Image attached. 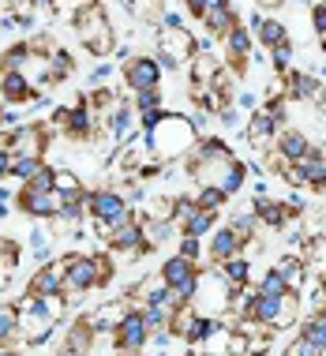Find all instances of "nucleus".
Segmentation results:
<instances>
[{"label":"nucleus","mask_w":326,"mask_h":356,"mask_svg":"<svg viewBox=\"0 0 326 356\" xmlns=\"http://www.w3.org/2000/svg\"><path fill=\"white\" fill-rule=\"evenodd\" d=\"M285 86H289V98H296V102H323V90L326 86L315 79V75H308V72H289L285 75Z\"/></svg>","instance_id":"19"},{"label":"nucleus","mask_w":326,"mask_h":356,"mask_svg":"<svg viewBox=\"0 0 326 356\" xmlns=\"http://www.w3.org/2000/svg\"><path fill=\"white\" fill-rule=\"evenodd\" d=\"M195 158H206V161H225V158H236L233 147H229L225 139H218V136H203L199 139V147L191 150Z\"/></svg>","instance_id":"28"},{"label":"nucleus","mask_w":326,"mask_h":356,"mask_svg":"<svg viewBox=\"0 0 326 356\" xmlns=\"http://www.w3.org/2000/svg\"><path fill=\"white\" fill-rule=\"evenodd\" d=\"M0 180H12V150L0 147Z\"/></svg>","instance_id":"47"},{"label":"nucleus","mask_w":326,"mask_h":356,"mask_svg":"<svg viewBox=\"0 0 326 356\" xmlns=\"http://www.w3.org/2000/svg\"><path fill=\"white\" fill-rule=\"evenodd\" d=\"M94 338H98V330H94L90 315H75L72 326H68V334H64V349L75 353V356H90Z\"/></svg>","instance_id":"17"},{"label":"nucleus","mask_w":326,"mask_h":356,"mask_svg":"<svg viewBox=\"0 0 326 356\" xmlns=\"http://www.w3.org/2000/svg\"><path fill=\"white\" fill-rule=\"evenodd\" d=\"M222 270V277L233 289H244V285H252V263H247V255H236V259H229V263L218 266Z\"/></svg>","instance_id":"27"},{"label":"nucleus","mask_w":326,"mask_h":356,"mask_svg":"<svg viewBox=\"0 0 326 356\" xmlns=\"http://www.w3.org/2000/svg\"><path fill=\"white\" fill-rule=\"evenodd\" d=\"M177 255H184V259H191V263H199V259L206 255V240H199V236H180Z\"/></svg>","instance_id":"42"},{"label":"nucleus","mask_w":326,"mask_h":356,"mask_svg":"<svg viewBox=\"0 0 326 356\" xmlns=\"http://www.w3.org/2000/svg\"><path fill=\"white\" fill-rule=\"evenodd\" d=\"M195 203L203 207V210H214V214H222L225 203H229V195H225L222 188H214V184H203V188H199V195H195Z\"/></svg>","instance_id":"35"},{"label":"nucleus","mask_w":326,"mask_h":356,"mask_svg":"<svg viewBox=\"0 0 326 356\" xmlns=\"http://www.w3.org/2000/svg\"><path fill=\"white\" fill-rule=\"evenodd\" d=\"M12 203H15V195L8 188H0V218H8L12 214Z\"/></svg>","instance_id":"49"},{"label":"nucleus","mask_w":326,"mask_h":356,"mask_svg":"<svg viewBox=\"0 0 326 356\" xmlns=\"http://www.w3.org/2000/svg\"><path fill=\"white\" fill-rule=\"evenodd\" d=\"M296 334H300V338H308L311 345H319V349H326V312L308 315V319H300Z\"/></svg>","instance_id":"29"},{"label":"nucleus","mask_w":326,"mask_h":356,"mask_svg":"<svg viewBox=\"0 0 326 356\" xmlns=\"http://www.w3.org/2000/svg\"><path fill=\"white\" fill-rule=\"evenodd\" d=\"M60 356H75V353H68V349H60Z\"/></svg>","instance_id":"54"},{"label":"nucleus","mask_w":326,"mask_h":356,"mask_svg":"<svg viewBox=\"0 0 326 356\" xmlns=\"http://www.w3.org/2000/svg\"><path fill=\"white\" fill-rule=\"evenodd\" d=\"M184 4H188V12L195 15L199 23H203V15H206V0H184Z\"/></svg>","instance_id":"50"},{"label":"nucleus","mask_w":326,"mask_h":356,"mask_svg":"<svg viewBox=\"0 0 326 356\" xmlns=\"http://www.w3.org/2000/svg\"><path fill=\"white\" fill-rule=\"evenodd\" d=\"M199 319V312H195V304H177L169 312V334L177 341H188V334H191V326H195Z\"/></svg>","instance_id":"25"},{"label":"nucleus","mask_w":326,"mask_h":356,"mask_svg":"<svg viewBox=\"0 0 326 356\" xmlns=\"http://www.w3.org/2000/svg\"><path fill=\"white\" fill-rule=\"evenodd\" d=\"M252 31H255V42L263 45L266 53H270L274 45H282L285 38H289V31H285V26L277 23V19H270V15H263V12H259V15L252 19Z\"/></svg>","instance_id":"21"},{"label":"nucleus","mask_w":326,"mask_h":356,"mask_svg":"<svg viewBox=\"0 0 326 356\" xmlns=\"http://www.w3.org/2000/svg\"><path fill=\"white\" fill-rule=\"evenodd\" d=\"M86 214H90L98 236L105 240L117 225H124V221L136 218V210H131V203L124 199V191H117V188H94V191H86Z\"/></svg>","instance_id":"4"},{"label":"nucleus","mask_w":326,"mask_h":356,"mask_svg":"<svg viewBox=\"0 0 326 356\" xmlns=\"http://www.w3.org/2000/svg\"><path fill=\"white\" fill-rule=\"evenodd\" d=\"M236 255H244V240L236 236L229 225L214 229V233L206 236V259L214 266H222V263H229V259H236Z\"/></svg>","instance_id":"16"},{"label":"nucleus","mask_w":326,"mask_h":356,"mask_svg":"<svg viewBox=\"0 0 326 356\" xmlns=\"http://www.w3.org/2000/svg\"><path fill=\"white\" fill-rule=\"evenodd\" d=\"M274 150H282L289 161H300L304 154H311V139L304 136V131H296V128H282V131H277Z\"/></svg>","instance_id":"22"},{"label":"nucleus","mask_w":326,"mask_h":356,"mask_svg":"<svg viewBox=\"0 0 326 356\" xmlns=\"http://www.w3.org/2000/svg\"><path fill=\"white\" fill-rule=\"evenodd\" d=\"M45 158H26V154H12V180H23V184H31V180L42 172Z\"/></svg>","instance_id":"32"},{"label":"nucleus","mask_w":326,"mask_h":356,"mask_svg":"<svg viewBox=\"0 0 326 356\" xmlns=\"http://www.w3.org/2000/svg\"><path fill=\"white\" fill-rule=\"evenodd\" d=\"M296 169H300V177H304V188L326 191V158H323V147H311V154H304V158L296 161Z\"/></svg>","instance_id":"18"},{"label":"nucleus","mask_w":326,"mask_h":356,"mask_svg":"<svg viewBox=\"0 0 326 356\" xmlns=\"http://www.w3.org/2000/svg\"><path fill=\"white\" fill-rule=\"evenodd\" d=\"M64 266L68 259H49L26 277V293L23 296H60L64 293Z\"/></svg>","instance_id":"12"},{"label":"nucleus","mask_w":326,"mask_h":356,"mask_svg":"<svg viewBox=\"0 0 326 356\" xmlns=\"http://www.w3.org/2000/svg\"><path fill=\"white\" fill-rule=\"evenodd\" d=\"M139 139L147 143V150L154 154L158 161H172V158H191V150L199 147L203 131L195 128V120L180 117V113H165L158 128L147 131V136H139Z\"/></svg>","instance_id":"2"},{"label":"nucleus","mask_w":326,"mask_h":356,"mask_svg":"<svg viewBox=\"0 0 326 356\" xmlns=\"http://www.w3.org/2000/svg\"><path fill=\"white\" fill-rule=\"evenodd\" d=\"M31 42H15L12 49H4L0 53V72H23L26 68V60H31Z\"/></svg>","instance_id":"30"},{"label":"nucleus","mask_w":326,"mask_h":356,"mask_svg":"<svg viewBox=\"0 0 326 356\" xmlns=\"http://www.w3.org/2000/svg\"><path fill=\"white\" fill-rule=\"evenodd\" d=\"M270 64H274V72H282V75L293 72V38H285L282 45H274V49H270Z\"/></svg>","instance_id":"38"},{"label":"nucleus","mask_w":326,"mask_h":356,"mask_svg":"<svg viewBox=\"0 0 326 356\" xmlns=\"http://www.w3.org/2000/svg\"><path fill=\"white\" fill-rule=\"evenodd\" d=\"M0 147H8L12 154H26V158H45V150H49V124H38V120L19 124V128L0 136Z\"/></svg>","instance_id":"8"},{"label":"nucleus","mask_w":326,"mask_h":356,"mask_svg":"<svg viewBox=\"0 0 326 356\" xmlns=\"http://www.w3.org/2000/svg\"><path fill=\"white\" fill-rule=\"evenodd\" d=\"M72 72H75V60H72V53H68V49H53V83H64V79H72Z\"/></svg>","instance_id":"40"},{"label":"nucleus","mask_w":326,"mask_h":356,"mask_svg":"<svg viewBox=\"0 0 326 356\" xmlns=\"http://www.w3.org/2000/svg\"><path fill=\"white\" fill-rule=\"evenodd\" d=\"M72 23H75V34H79L83 49L90 56H101L105 60V56L117 53V31H113L109 15H105V8L98 4V0L83 4L79 12L72 15Z\"/></svg>","instance_id":"3"},{"label":"nucleus","mask_w":326,"mask_h":356,"mask_svg":"<svg viewBox=\"0 0 326 356\" xmlns=\"http://www.w3.org/2000/svg\"><path fill=\"white\" fill-rule=\"evenodd\" d=\"M23 341V315L19 304H0V345L4 349H19Z\"/></svg>","instance_id":"20"},{"label":"nucleus","mask_w":326,"mask_h":356,"mask_svg":"<svg viewBox=\"0 0 326 356\" xmlns=\"http://www.w3.org/2000/svg\"><path fill=\"white\" fill-rule=\"evenodd\" d=\"M42 98V90L26 79L23 72H0V105H15V109H31Z\"/></svg>","instance_id":"13"},{"label":"nucleus","mask_w":326,"mask_h":356,"mask_svg":"<svg viewBox=\"0 0 326 356\" xmlns=\"http://www.w3.org/2000/svg\"><path fill=\"white\" fill-rule=\"evenodd\" d=\"M236 109H247V113H255L259 109V98L252 90H244V94H236Z\"/></svg>","instance_id":"48"},{"label":"nucleus","mask_w":326,"mask_h":356,"mask_svg":"<svg viewBox=\"0 0 326 356\" xmlns=\"http://www.w3.org/2000/svg\"><path fill=\"white\" fill-rule=\"evenodd\" d=\"M323 53H326V38H323Z\"/></svg>","instance_id":"55"},{"label":"nucleus","mask_w":326,"mask_h":356,"mask_svg":"<svg viewBox=\"0 0 326 356\" xmlns=\"http://www.w3.org/2000/svg\"><path fill=\"white\" fill-rule=\"evenodd\" d=\"M285 0H259V8H282Z\"/></svg>","instance_id":"51"},{"label":"nucleus","mask_w":326,"mask_h":356,"mask_svg":"<svg viewBox=\"0 0 326 356\" xmlns=\"http://www.w3.org/2000/svg\"><path fill=\"white\" fill-rule=\"evenodd\" d=\"M233 296L236 289L222 277L218 266H210V270H199V289H195V312L206 315V319H225L229 312H233Z\"/></svg>","instance_id":"5"},{"label":"nucleus","mask_w":326,"mask_h":356,"mask_svg":"<svg viewBox=\"0 0 326 356\" xmlns=\"http://www.w3.org/2000/svg\"><path fill=\"white\" fill-rule=\"evenodd\" d=\"M101 124H105V136H109L113 147H128L136 136H142V131H139V113H136V105H131V102H117V105H113V113Z\"/></svg>","instance_id":"10"},{"label":"nucleus","mask_w":326,"mask_h":356,"mask_svg":"<svg viewBox=\"0 0 326 356\" xmlns=\"http://www.w3.org/2000/svg\"><path fill=\"white\" fill-rule=\"evenodd\" d=\"M113 72H117V64H113V60H101V64H98V68H94L90 75H86V83H90V86H94V90H98V86H101L105 79H109V75H113Z\"/></svg>","instance_id":"45"},{"label":"nucleus","mask_w":326,"mask_h":356,"mask_svg":"<svg viewBox=\"0 0 326 356\" xmlns=\"http://www.w3.org/2000/svg\"><path fill=\"white\" fill-rule=\"evenodd\" d=\"M49 229L45 225H38L34 233H31V255L38 259V263H49V255H53V244H49Z\"/></svg>","instance_id":"37"},{"label":"nucleus","mask_w":326,"mask_h":356,"mask_svg":"<svg viewBox=\"0 0 326 356\" xmlns=\"http://www.w3.org/2000/svg\"><path fill=\"white\" fill-rule=\"evenodd\" d=\"M319 289H323V293H326V274H323V277H319Z\"/></svg>","instance_id":"53"},{"label":"nucleus","mask_w":326,"mask_h":356,"mask_svg":"<svg viewBox=\"0 0 326 356\" xmlns=\"http://www.w3.org/2000/svg\"><path fill=\"white\" fill-rule=\"evenodd\" d=\"M147 345H150V326H147V319H142V312L128 307V312L120 315L117 330H113V349H117L120 356H142Z\"/></svg>","instance_id":"7"},{"label":"nucleus","mask_w":326,"mask_h":356,"mask_svg":"<svg viewBox=\"0 0 326 356\" xmlns=\"http://www.w3.org/2000/svg\"><path fill=\"white\" fill-rule=\"evenodd\" d=\"M274 270L285 277V285H289L293 293H300L304 282H308V263H304V255H285V259H277Z\"/></svg>","instance_id":"23"},{"label":"nucleus","mask_w":326,"mask_h":356,"mask_svg":"<svg viewBox=\"0 0 326 356\" xmlns=\"http://www.w3.org/2000/svg\"><path fill=\"white\" fill-rule=\"evenodd\" d=\"M311 26L319 31V38H326V4H315L311 8Z\"/></svg>","instance_id":"46"},{"label":"nucleus","mask_w":326,"mask_h":356,"mask_svg":"<svg viewBox=\"0 0 326 356\" xmlns=\"http://www.w3.org/2000/svg\"><path fill=\"white\" fill-rule=\"evenodd\" d=\"M79 191H86V188L72 169H56V195H79Z\"/></svg>","instance_id":"41"},{"label":"nucleus","mask_w":326,"mask_h":356,"mask_svg":"<svg viewBox=\"0 0 326 356\" xmlns=\"http://www.w3.org/2000/svg\"><path fill=\"white\" fill-rule=\"evenodd\" d=\"M188 72H191V83H195V86H206L210 79H214L218 64H214V56H210V53H195V56H191V64H188Z\"/></svg>","instance_id":"33"},{"label":"nucleus","mask_w":326,"mask_h":356,"mask_svg":"<svg viewBox=\"0 0 326 356\" xmlns=\"http://www.w3.org/2000/svg\"><path fill=\"white\" fill-rule=\"evenodd\" d=\"M131 105H136V113H142V109H165V90H161V86H154V90H139L136 98H131Z\"/></svg>","instance_id":"39"},{"label":"nucleus","mask_w":326,"mask_h":356,"mask_svg":"<svg viewBox=\"0 0 326 356\" xmlns=\"http://www.w3.org/2000/svg\"><path fill=\"white\" fill-rule=\"evenodd\" d=\"M68 266H64V300L68 304H79L86 293L94 289H105L113 282V255L109 252H75V255H64Z\"/></svg>","instance_id":"1"},{"label":"nucleus","mask_w":326,"mask_h":356,"mask_svg":"<svg viewBox=\"0 0 326 356\" xmlns=\"http://www.w3.org/2000/svg\"><path fill=\"white\" fill-rule=\"evenodd\" d=\"M255 289H259V293H270V296H285V293H293V289L285 285V277L277 274L274 266H270V270H263V274H259Z\"/></svg>","instance_id":"36"},{"label":"nucleus","mask_w":326,"mask_h":356,"mask_svg":"<svg viewBox=\"0 0 326 356\" xmlns=\"http://www.w3.org/2000/svg\"><path fill=\"white\" fill-rule=\"evenodd\" d=\"M304 263L315 277L326 274V236H311L308 240V252H304Z\"/></svg>","instance_id":"34"},{"label":"nucleus","mask_w":326,"mask_h":356,"mask_svg":"<svg viewBox=\"0 0 326 356\" xmlns=\"http://www.w3.org/2000/svg\"><path fill=\"white\" fill-rule=\"evenodd\" d=\"M161 60L154 53H136L128 64H124V86H128L131 94H139V90H154V86H161Z\"/></svg>","instance_id":"9"},{"label":"nucleus","mask_w":326,"mask_h":356,"mask_svg":"<svg viewBox=\"0 0 326 356\" xmlns=\"http://www.w3.org/2000/svg\"><path fill=\"white\" fill-rule=\"evenodd\" d=\"M277 131H282V124H277L270 113L259 105V109L247 117V124H244V136H247V143L259 150V154H266V150H274V143H277Z\"/></svg>","instance_id":"15"},{"label":"nucleus","mask_w":326,"mask_h":356,"mask_svg":"<svg viewBox=\"0 0 326 356\" xmlns=\"http://www.w3.org/2000/svg\"><path fill=\"white\" fill-rule=\"evenodd\" d=\"M0 356H19V349H0Z\"/></svg>","instance_id":"52"},{"label":"nucleus","mask_w":326,"mask_h":356,"mask_svg":"<svg viewBox=\"0 0 326 356\" xmlns=\"http://www.w3.org/2000/svg\"><path fill=\"white\" fill-rule=\"evenodd\" d=\"M161 117H165V109H142L139 113V131L147 136V131H154L158 124H161Z\"/></svg>","instance_id":"44"},{"label":"nucleus","mask_w":326,"mask_h":356,"mask_svg":"<svg viewBox=\"0 0 326 356\" xmlns=\"http://www.w3.org/2000/svg\"><path fill=\"white\" fill-rule=\"evenodd\" d=\"M15 207L34 221H53L56 210H60V195H56V191H42V188L23 184L15 191Z\"/></svg>","instance_id":"11"},{"label":"nucleus","mask_w":326,"mask_h":356,"mask_svg":"<svg viewBox=\"0 0 326 356\" xmlns=\"http://www.w3.org/2000/svg\"><path fill=\"white\" fill-rule=\"evenodd\" d=\"M236 23H241V15H236L233 4H229V8H214V12L203 15V31H206L210 38H225Z\"/></svg>","instance_id":"24"},{"label":"nucleus","mask_w":326,"mask_h":356,"mask_svg":"<svg viewBox=\"0 0 326 356\" xmlns=\"http://www.w3.org/2000/svg\"><path fill=\"white\" fill-rule=\"evenodd\" d=\"M105 248H109L113 259L120 255H142V214H136L131 221L117 225L109 236H105Z\"/></svg>","instance_id":"14"},{"label":"nucleus","mask_w":326,"mask_h":356,"mask_svg":"<svg viewBox=\"0 0 326 356\" xmlns=\"http://www.w3.org/2000/svg\"><path fill=\"white\" fill-rule=\"evenodd\" d=\"M282 356H326V349H319V345H311L308 338H300V334H296V338L285 345Z\"/></svg>","instance_id":"43"},{"label":"nucleus","mask_w":326,"mask_h":356,"mask_svg":"<svg viewBox=\"0 0 326 356\" xmlns=\"http://www.w3.org/2000/svg\"><path fill=\"white\" fill-rule=\"evenodd\" d=\"M214 225H218V214H214V210H203V207H199L195 214H191L184 225H180V236H199V240H203V236L214 233Z\"/></svg>","instance_id":"26"},{"label":"nucleus","mask_w":326,"mask_h":356,"mask_svg":"<svg viewBox=\"0 0 326 356\" xmlns=\"http://www.w3.org/2000/svg\"><path fill=\"white\" fill-rule=\"evenodd\" d=\"M128 312L124 304H105V307H98V312L90 315V323H94V330L98 334H113L117 330V323H120V315Z\"/></svg>","instance_id":"31"},{"label":"nucleus","mask_w":326,"mask_h":356,"mask_svg":"<svg viewBox=\"0 0 326 356\" xmlns=\"http://www.w3.org/2000/svg\"><path fill=\"white\" fill-rule=\"evenodd\" d=\"M195 53H199V42L191 31H184V26H158L154 31V56L161 60L165 72L188 68Z\"/></svg>","instance_id":"6"}]
</instances>
